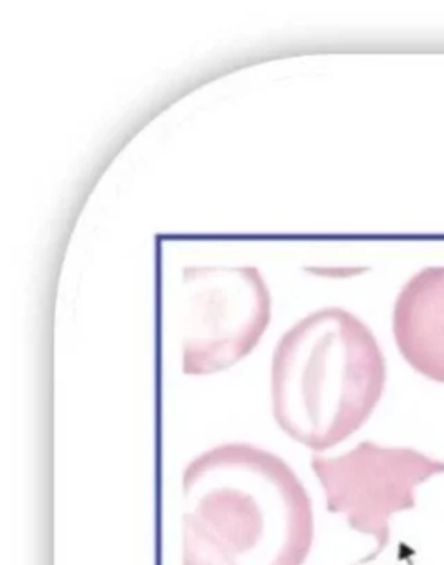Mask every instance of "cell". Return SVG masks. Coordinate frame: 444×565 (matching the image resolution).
Segmentation results:
<instances>
[{
	"instance_id": "5b68a950",
	"label": "cell",
	"mask_w": 444,
	"mask_h": 565,
	"mask_svg": "<svg viewBox=\"0 0 444 565\" xmlns=\"http://www.w3.org/2000/svg\"><path fill=\"white\" fill-rule=\"evenodd\" d=\"M392 332L413 370L444 384V266L427 267L399 292Z\"/></svg>"
},
{
	"instance_id": "7a4b0ae2",
	"label": "cell",
	"mask_w": 444,
	"mask_h": 565,
	"mask_svg": "<svg viewBox=\"0 0 444 565\" xmlns=\"http://www.w3.org/2000/svg\"><path fill=\"white\" fill-rule=\"evenodd\" d=\"M386 380V359L372 330L351 312L325 307L276 344L273 416L295 442L327 451L370 420Z\"/></svg>"
},
{
	"instance_id": "277c9868",
	"label": "cell",
	"mask_w": 444,
	"mask_h": 565,
	"mask_svg": "<svg viewBox=\"0 0 444 565\" xmlns=\"http://www.w3.org/2000/svg\"><path fill=\"white\" fill-rule=\"evenodd\" d=\"M311 467L325 491L328 512L342 515L354 531L373 536L377 553L391 540L392 515L415 508V489L444 474V462L417 449L370 441L344 455H314Z\"/></svg>"
},
{
	"instance_id": "6da1fadb",
	"label": "cell",
	"mask_w": 444,
	"mask_h": 565,
	"mask_svg": "<svg viewBox=\"0 0 444 565\" xmlns=\"http://www.w3.org/2000/svg\"><path fill=\"white\" fill-rule=\"evenodd\" d=\"M313 541V503L280 456L229 442L184 468L183 565H304Z\"/></svg>"
},
{
	"instance_id": "3957f363",
	"label": "cell",
	"mask_w": 444,
	"mask_h": 565,
	"mask_svg": "<svg viewBox=\"0 0 444 565\" xmlns=\"http://www.w3.org/2000/svg\"><path fill=\"white\" fill-rule=\"evenodd\" d=\"M183 371L212 375L247 358L271 321V295L257 267L184 269Z\"/></svg>"
}]
</instances>
